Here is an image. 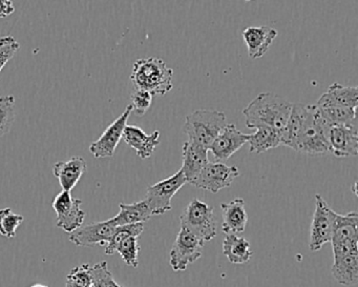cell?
Returning <instances> with one entry per match:
<instances>
[{
	"mask_svg": "<svg viewBox=\"0 0 358 287\" xmlns=\"http://www.w3.org/2000/svg\"><path fill=\"white\" fill-rule=\"evenodd\" d=\"M292 104L282 96L262 93L243 110L248 129L269 127L282 134L288 122Z\"/></svg>",
	"mask_w": 358,
	"mask_h": 287,
	"instance_id": "cell-1",
	"label": "cell"
},
{
	"mask_svg": "<svg viewBox=\"0 0 358 287\" xmlns=\"http://www.w3.org/2000/svg\"><path fill=\"white\" fill-rule=\"evenodd\" d=\"M173 70L161 58H141L134 64L131 75L136 90L154 96H164L173 89Z\"/></svg>",
	"mask_w": 358,
	"mask_h": 287,
	"instance_id": "cell-2",
	"label": "cell"
},
{
	"mask_svg": "<svg viewBox=\"0 0 358 287\" xmlns=\"http://www.w3.org/2000/svg\"><path fill=\"white\" fill-rule=\"evenodd\" d=\"M226 115L217 110H196L186 117L183 132L188 140L208 150L213 140L227 125Z\"/></svg>",
	"mask_w": 358,
	"mask_h": 287,
	"instance_id": "cell-3",
	"label": "cell"
},
{
	"mask_svg": "<svg viewBox=\"0 0 358 287\" xmlns=\"http://www.w3.org/2000/svg\"><path fill=\"white\" fill-rule=\"evenodd\" d=\"M332 123L318 112L315 104H308V114L303 129L297 138L295 150L316 156L330 152L327 134Z\"/></svg>",
	"mask_w": 358,
	"mask_h": 287,
	"instance_id": "cell-4",
	"label": "cell"
},
{
	"mask_svg": "<svg viewBox=\"0 0 358 287\" xmlns=\"http://www.w3.org/2000/svg\"><path fill=\"white\" fill-rule=\"evenodd\" d=\"M180 220L181 226L187 228L204 244L217 236V220L213 209L204 201L199 199L190 201Z\"/></svg>",
	"mask_w": 358,
	"mask_h": 287,
	"instance_id": "cell-5",
	"label": "cell"
},
{
	"mask_svg": "<svg viewBox=\"0 0 358 287\" xmlns=\"http://www.w3.org/2000/svg\"><path fill=\"white\" fill-rule=\"evenodd\" d=\"M204 243L187 228L181 226L169 253V264L175 272H184L203 255Z\"/></svg>",
	"mask_w": 358,
	"mask_h": 287,
	"instance_id": "cell-6",
	"label": "cell"
},
{
	"mask_svg": "<svg viewBox=\"0 0 358 287\" xmlns=\"http://www.w3.org/2000/svg\"><path fill=\"white\" fill-rule=\"evenodd\" d=\"M336 215L326 200L320 195H316L315 211L310 228V251H318L324 244L331 242Z\"/></svg>",
	"mask_w": 358,
	"mask_h": 287,
	"instance_id": "cell-7",
	"label": "cell"
},
{
	"mask_svg": "<svg viewBox=\"0 0 358 287\" xmlns=\"http://www.w3.org/2000/svg\"><path fill=\"white\" fill-rule=\"evenodd\" d=\"M186 183L185 176L180 169L167 179L148 186L145 199L152 209V216L163 215L171 211V199Z\"/></svg>",
	"mask_w": 358,
	"mask_h": 287,
	"instance_id": "cell-8",
	"label": "cell"
},
{
	"mask_svg": "<svg viewBox=\"0 0 358 287\" xmlns=\"http://www.w3.org/2000/svg\"><path fill=\"white\" fill-rule=\"evenodd\" d=\"M241 175L236 167H228L224 162H208L192 182V186L208 192H220L234 183Z\"/></svg>",
	"mask_w": 358,
	"mask_h": 287,
	"instance_id": "cell-9",
	"label": "cell"
},
{
	"mask_svg": "<svg viewBox=\"0 0 358 287\" xmlns=\"http://www.w3.org/2000/svg\"><path fill=\"white\" fill-rule=\"evenodd\" d=\"M83 201L74 198L71 192L62 190L54 199L53 206L57 215V226L64 232L72 234L83 226L87 214L81 209Z\"/></svg>",
	"mask_w": 358,
	"mask_h": 287,
	"instance_id": "cell-10",
	"label": "cell"
},
{
	"mask_svg": "<svg viewBox=\"0 0 358 287\" xmlns=\"http://www.w3.org/2000/svg\"><path fill=\"white\" fill-rule=\"evenodd\" d=\"M131 112H133V108L131 104H129L122 115L118 117L112 125H108V129L100 136L99 139L91 144L90 152L95 158H108L114 156L115 150L122 139L123 133Z\"/></svg>",
	"mask_w": 358,
	"mask_h": 287,
	"instance_id": "cell-11",
	"label": "cell"
},
{
	"mask_svg": "<svg viewBox=\"0 0 358 287\" xmlns=\"http://www.w3.org/2000/svg\"><path fill=\"white\" fill-rule=\"evenodd\" d=\"M118 227L114 218L106 221L96 222L81 226L71 234L70 241L77 246L93 247L106 245L110 242L115 230Z\"/></svg>",
	"mask_w": 358,
	"mask_h": 287,
	"instance_id": "cell-12",
	"label": "cell"
},
{
	"mask_svg": "<svg viewBox=\"0 0 358 287\" xmlns=\"http://www.w3.org/2000/svg\"><path fill=\"white\" fill-rule=\"evenodd\" d=\"M247 141V134L242 133L234 123H228L219 136L213 140L208 150L213 152V156L219 162H223L243 148Z\"/></svg>",
	"mask_w": 358,
	"mask_h": 287,
	"instance_id": "cell-13",
	"label": "cell"
},
{
	"mask_svg": "<svg viewBox=\"0 0 358 287\" xmlns=\"http://www.w3.org/2000/svg\"><path fill=\"white\" fill-rule=\"evenodd\" d=\"M327 140L330 152L336 157L356 156L358 154L357 127L331 125Z\"/></svg>",
	"mask_w": 358,
	"mask_h": 287,
	"instance_id": "cell-14",
	"label": "cell"
},
{
	"mask_svg": "<svg viewBox=\"0 0 358 287\" xmlns=\"http://www.w3.org/2000/svg\"><path fill=\"white\" fill-rule=\"evenodd\" d=\"M242 36L246 43L249 57L259 59L267 53L275 41L278 31L266 26L248 27L243 31Z\"/></svg>",
	"mask_w": 358,
	"mask_h": 287,
	"instance_id": "cell-15",
	"label": "cell"
},
{
	"mask_svg": "<svg viewBox=\"0 0 358 287\" xmlns=\"http://www.w3.org/2000/svg\"><path fill=\"white\" fill-rule=\"evenodd\" d=\"M122 139L127 146L136 150L140 158L148 159L152 156L160 144V132L155 131L150 135H148L141 127L127 125Z\"/></svg>",
	"mask_w": 358,
	"mask_h": 287,
	"instance_id": "cell-16",
	"label": "cell"
},
{
	"mask_svg": "<svg viewBox=\"0 0 358 287\" xmlns=\"http://www.w3.org/2000/svg\"><path fill=\"white\" fill-rule=\"evenodd\" d=\"M182 162L183 164L181 171L183 172L187 183L190 184L202 171L203 167L209 162L208 150L192 140H187L182 150Z\"/></svg>",
	"mask_w": 358,
	"mask_h": 287,
	"instance_id": "cell-17",
	"label": "cell"
},
{
	"mask_svg": "<svg viewBox=\"0 0 358 287\" xmlns=\"http://www.w3.org/2000/svg\"><path fill=\"white\" fill-rule=\"evenodd\" d=\"M222 230L226 234H241L246 230L248 215L245 209L244 199L236 198L228 203H221Z\"/></svg>",
	"mask_w": 358,
	"mask_h": 287,
	"instance_id": "cell-18",
	"label": "cell"
},
{
	"mask_svg": "<svg viewBox=\"0 0 358 287\" xmlns=\"http://www.w3.org/2000/svg\"><path fill=\"white\" fill-rule=\"evenodd\" d=\"M87 164L80 156H74L68 161H60L54 165L53 173L62 190L71 192L87 173Z\"/></svg>",
	"mask_w": 358,
	"mask_h": 287,
	"instance_id": "cell-19",
	"label": "cell"
},
{
	"mask_svg": "<svg viewBox=\"0 0 358 287\" xmlns=\"http://www.w3.org/2000/svg\"><path fill=\"white\" fill-rule=\"evenodd\" d=\"M315 106L320 115L333 125L357 127V112L354 108L335 104L329 100L324 94Z\"/></svg>",
	"mask_w": 358,
	"mask_h": 287,
	"instance_id": "cell-20",
	"label": "cell"
},
{
	"mask_svg": "<svg viewBox=\"0 0 358 287\" xmlns=\"http://www.w3.org/2000/svg\"><path fill=\"white\" fill-rule=\"evenodd\" d=\"M308 114V106L303 104H293L288 122L280 134V144L293 148H296L297 138L303 129V122Z\"/></svg>",
	"mask_w": 358,
	"mask_h": 287,
	"instance_id": "cell-21",
	"label": "cell"
},
{
	"mask_svg": "<svg viewBox=\"0 0 358 287\" xmlns=\"http://www.w3.org/2000/svg\"><path fill=\"white\" fill-rule=\"evenodd\" d=\"M119 207H120V211L114 217L115 222L118 226L144 223L152 217V209L146 199L131 204L121 203Z\"/></svg>",
	"mask_w": 358,
	"mask_h": 287,
	"instance_id": "cell-22",
	"label": "cell"
},
{
	"mask_svg": "<svg viewBox=\"0 0 358 287\" xmlns=\"http://www.w3.org/2000/svg\"><path fill=\"white\" fill-rule=\"evenodd\" d=\"M223 253L232 264H245L253 255L251 244L244 237L227 234L223 241Z\"/></svg>",
	"mask_w": 358,
	"mask_h": 287,
	"instance_id": "cell-23",
	"label": "cell"
},
{
	"mask_svg": "<svg viewBox=\"0 0 358 287\" xmlns=\"http://www.w3.org/2000/svg\"><path fill=\"white\" fill-rule=\"evenodd\" d=\"M333 278L345 286H352L358 282V255L334 258L332 265Z\"/></svg>",
	"mask_w": 358,
	"mask_h": 287,
	"instance_id": "cell-24",
	"label": "cell"
},
{
	"mask_svg": "<svg viewBox=\"0 0 358 287\" xmlns=\"http://www.w3.org/2000/svg\"><path fill=\"white\" fill-rule=\"evenodd\" d=\"M348 240H358V215L356 211L347 215L337 214L335 218L331 244Z\"/></svg>",
	"mask_w": 358,
	"mask_h": 287,
	"instance_id": "cell-25",
	"label": "cell"
},
{
	"mask_svg": "<svg viewBox=\"0 0 358 287\" xmlns=\"http://www.w3.org/2000/svg\"><path fill=\"white\" fill-rule=\"evenodd\" d=\"M249 152L262 154L280 146V135L269 127H257L255 133L248 135Z\"/></svg>",
	"mask_w": 358,
	"mask_h": 287,
	"instance_id": "cell-26",
	"label": "cell"
},
{
	"mask_svg": "<svg viewBox=\"0 0 358 287\" xmlns=\"http://www.w3.org/2000/svg\"><path fill=\"white\" fill-rule=\"evenodd\" d=\"M324 95L331 102L347 108L357 110L358 88L345 87L339 83H333Z\"/></svg>",
	"mask_w": 358,
	"mask_h": 287,
	"instance_id": "cell-27",
	"label": "cell"
},
{
	"mask_svg": "<svg viewBox=\"0 0 358 287\" xmlns=\"http://www.w3.org/2000/svg\"><path fill=\"white\" fill-rule=\"evenodd\" d=\"M144 230L143 223L129 224V225L118 226L115 230L114 234L110 238V242L106 245V255H113L116 253L117 247L121 242L129 237L139 238Z\"/></svg>",
	"mask_w": 358,
	"mask_h": 287,
	"instance_id": "cell-28",
	"label": "cell"
},
{
	"mask_svg": "<svg viewBox=\"0 0 358 287\" xmlns=\"http://www.w3.org/2000/svg\"><path fill=\"white\" fill-rule=\"evenodd\" d=\"M15 118V97L13 95L0 97V138L11 131Z\"/></svg>",
	"mask_w": 358,
	"mask_h": 287,
	"instance_id": "cell-29",
	"label": "cell"
},
{
	"mask_svg": "<svg viewBox=\"0 0 358 287\" xmlns=\"http://www.w3.org/2000/svg\"><path fill=\"white\" fill-rule=\"evenodd\" d=\"M24 220V216L13 213L10 207L0 209V234L6 238H14Z\"/></svg>",
	"mask_w": 358,
	"mask_h": 287,
	"instance_id": "cell-30",
	"label": "cell"
},
{
	"mask_svg": "<svg viewBox=\"0 0 358 287\" xmlns=\"http://www.w3.org/2000/svg\"><path fill=\"white\" fill-rule=\"evenodd\" d=\"M117 253L121 255L127 266L137 268L139 265L140 246L137 237H129L117 247Z\"/></svg>",
	"mask_w": 358,
	"mask_h": 287,
	"instance_id": "cell-31",
	"label": "cell"
},
{
	"mask_svg": "<svg viewBox=\"0 0 358 287\" xmlns=\"http://www.w3.org/2000/svg\"><path fill=\"white\" fill-rule=\"evenodd\" d=\"M92 281L94 287H118V283L115 281L108 263L106 261L99 262L90 267Z\"/></svg>",
	"mask_w": 358,
	"mask_h": 287,
	"instance_id": "cell-32",
	"label": "cell"
},
{
	"mask_svg": "<svg viewBox=\"0 0 358 287\" xmlns=\"http://www.w3.org/2000/svg\"><path fill=\"white\" fill-rule=\"evenodd\" d=\"M90 264H83L71 270L66 276V285L75 287H94L90 272Z\"/></svg>",
	"mask_w": 358,
	"mask_h": 287,
	"instance_id": "cell-33",
	"label": "cell"
},
{
	"mask_svg": "<svg viewBox=\"0 0 358 287\" xmlns=\"http://www.w3.org/2000/svg\"><path fill=\"white\" fill-rule=\"evenodd\" d=\"M20 43L11 35L0 37V72L20 51Z\"/></svg>",
	"mask_w": 358,
	"mask_h": 287,
	"instance_id": "cell-34",
	"label": "cell"
},
{
	"mask_svg": "<svg viewBox=\"0 0 358 287\" xmlns=\"http://www.w3.org/2000/svg\"><path fill=\"white\" fill-rule=\"evenodd\" d=\"M131 100L133 112H135L137 116H143L152 106V95L148 92L136 90L131 94Z\"/></svg>",
	"mask_w": 358,
	"mask_h": 287,
	"instance_id": "cell-35",
	"label": "cell"
},
{
	"mask_svg": "<svg viewBox=\"0 0 358 287\" xmlns=\"http://www.w3.org/2000/svg\"><path fill=\"white\" fill-rule=\"evenodd\" d=\"M333 259L343 255H358V240H348L332 244Z\"/></svg>",
	"mask_w": 358,
	"mask_h": 287,
	"instance_id": "cell-36",
	"label": "cell"
},
{
	"mask_svg": "<svg viewBox=\"0 0 358 287\" xmlns=\"http://www.w3.org/2000/svg\"><path fill=\"white\" fill-rule=\"evenodd\" d=\"M15 8L11 0H0V18H7L14 13Z\"/></svg>",
	"mask_w": 358,
	"mask_h": 287,
	"instance_id": "cell-37",
	"label": "cell"
},
{
	"mask_svg": "<svg viewBox=\"0 0 358 287\" xmlns=\"http://www.w3.org/2000/svg\"><path fill=\"white\" fill-rule=\"evenodd\" d=\"M31 287H49V286H47V285H43V284H34V285H32V286Z\"/></svg>",
	"mask_w": 358,
	"mask_h": 287,
	"instance_id": "cell-38",
	"label": "cell"
},
{
	"mask_svg": "<svg viewBox=\"0 0 358 287\" xmlns=\"http://www.w3.org/2000/svg\"><path fill=\"white\" fill-rule=\"evenodd\" d=\"M66 287H75V286H69V285H66Z\"/></svg>",
	"mask_w": 358,
	"mask_h": 287,
	"instance_id": "cell-39",
	"label": "cell"
},
{
	"mask_svg": "<svg viewBox=\"0 0 358 287\" xmlns=\"http://www.w3.org/2000/svg\"><path fill=\"white\" fill-rule=\"evenodd\" d=\"M119 287H122V286H121V285H120V286H119Z\"/></svg>",
	"mask_w": 358,
	"mask_h": 287,
	"instance_id": "cell-40",
	"label": "cell"
},
{
	"mask_svg": "<svg viewBox=\"0 0 358 287\" xmlns=\"http://www.w3.org/2000/svg\"><path fill=\"white\" fill-rule=\"evenodd\" d=\"M119 286H120V285H119ZM119 286H118V287H119Z\"/></svg>",
	"mask_w": 358,
	"mask_h": 287,
	"instance_id": "cell-41",
	"label": "cell"
}]
</instances>
